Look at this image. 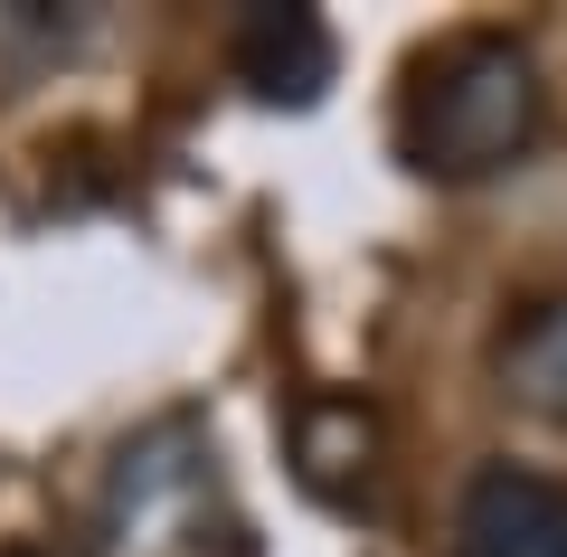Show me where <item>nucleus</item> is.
<instances>
[{"mask_svg": "<svg viewBox=\"0 0 567 557\" xmlns=\"http://www.w3.org/2000/svg\"><path fill=\"white\" fill-rule=\"evenodd\" d=\"M539 123H548L539 58L520 39H502V29H473V39H445L416 66L398 142H406V171L473 189V179H502L511 161H529Z\"/></svg>", "mask_w": 567, "mask_h": 557, "instance_id": "f257e3e1", "label": "nucleus"}, {"mask_svg": "<svg viewBox=\"0 0 567 557\" xmlns=\"http://www.w3.org/2000/svg\"><path fill=\"white\" fill-rule=\"evenodd\" d=\"M95 557H218V444L199 416H162L114 454L95 492Z\"/></svg>", "mask_w": 567, "mask_h": 557, "instance_id": "f03ea898", "label": "nucleus"}, {"mask_svg": "<svg viewBox=\"0 0 567 557\" xmlns=\"http://www.w3.org/2000/svg\"><path fill=\"white\" fill-rule=\"evenodd\" d=\"M464 557H567V482L520 473V463H483L454 510Z\"/></svg>", "mask_w": 567, "mask_h": 557, "instance_id": "7ed1b4c3", "label": "nucleus"}, {"mask_svg": "<svg viewBox=\"0 0 567 557\" xmlns=\"http://www.w3.org/2000/svg\"><path fill=\"white\" fill-rule=\"evenodd\" d=\"M237 76L256 104H322V85L341 76V39L322 10H246L237 20Z\"/></svg>", "mask_w": 567, "mask_h": 557, "instance_id": "20e7f679", "label": "nucleus"}, {"mask_svg": "<svg viewBox=\"0 0 567 557\" xmlns=\"http://www.w3.org/2000/svg\"><path fill=\"white\" fill-rule=\"evenodd\" d=\"M284 435H293L303 492H322V501H360L369 473H379V416L360 398H303Z\"/></svg>", "mask_w": 567, "mask_h": 557, "instance_id": "39448f33", "label": "nucleus"}, {"mask_svg": "<svg viewBox=\"0 0 567 557\" xmlns=\"http://www.w3.org/2000/svg\"><path fill=\"white\" fill-rule=\"evenodd\" d=\"M492 379H502V398L520 406V416L567 425V293L529 302V312L502 331V359H492Z\"/></svg>", "mask_w": 567, "mask_h": 557, "instance_id": "423d86ee", "label": "nucleus"}]
</instances>
